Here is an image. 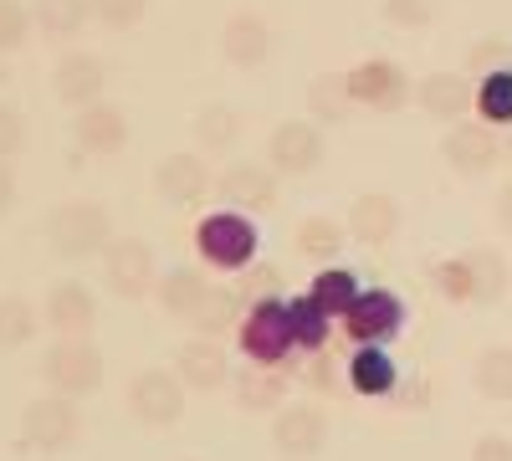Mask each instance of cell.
Segmentation results:
<instances>
[{"mask_svg": "<svg viewBox=\"0 0 512 461\" xmlns=\"http://www.w3.org/2000/svg\"><path fill=\"white\" fill-rule=\"evenodd\" d=\"M47 241H52L57 257L88 262V257H103L113 246V221L98 200H62L47 216Z\"/></svg>", "mask_w": 512, "mask_h": 461, "instance_id": "1", "label": "cell"}, {"mask_svg": "<svg viewBox=\"0 0 512 461\" xmlns=\"http://www.w3.org/2000/svg\"><path fill=\"white\" fill-rule=\"evenodd\" d=\"M236 344L251 364H267V369H282L287 354L297 349L292 344V318H287V303L282 298H262L251 303L241 328H236Z\"/></svg>", "mask_w": 512, "mask_h": 461, "instance_id": "2", "label": "cell"}, {"mask_svg": "<svg viewBox=\"0 0 512 461\" xmlns=\"http://www.w3.org/2000/svg\"><path fill=\"white\" fill-rule=\"evenodd\" d=\"M195 251L205 257V267H221V272H246L256 262V226L251 216L236 211H216L195 226Z\"/></svg>", "mask_w": 512, "mask_h": 461, "instance_id": "3", "label": "cell"}, {"mask_svg": "<svg viewBox=\"0 0 512 461\" xmlns=\"http://www.w3.org/2000/svg\"><path fill=\"white\" fill-rule=\"evenodd\" d=\"M41 380L52 385V395H93L103 385V354L93 339H57L41 354Z\"/></svg>", "mask_w": 512, "mask_h": 461, "instance_id": "4", "label": "cell"}, {"mask_svg": "<svg viewBox=\"0 0 512 461\" xmlns=\"http://www.w3.org/2000/svg\"><path fill=\"white\" fill-rule=\"evenodd\" d=\"M82 436V410L72 395H36L21 410V446L26 451H67Z\"/></svg>", "mask_w": 512, "mask_h": 461, "instance_id": "5", "label": "cell"}, {"mask_svg": "<svg viewBox=\"0 0 512 461\" xmlns=\"http://www.w3.org/2000/svg\"><path fill=\"white\" fill-rule=\"evenodd\" d=\"M103 282L113 298L123 303H139L159 287V262H154V246L139 236H113V246L103 251Z\"/></svg>", "mask_w": 512, "mask_h": 461, "instance_id": "6", "label": "cell"}, {"mask_svg": "<svg viewBox=\"0 0 512 461\" xmlns=\"http://www.w3.org/2000/svg\"><path fill=\"white\" fill-rule=\"evenodd\" d=\"M400 328H405V303L390 287L359 292V303L344 313V333L354 339V349H384L390 339H400Z\"/></svg>", "mask_w": 512, "mask_h": 461, "instance_id": "7", "label": "cell"}, {"mask_svg": "<svg viewBox=\"0 0 512 461\" xmlns=\"http://www.w3.org/2000/svg\"><path fill=\"white\" fill-rule=\"evenodd\" d=\"M349 93L369 113H400L410 103V72L395 57H364L349 67Z\"/></svg>", "mask_w": 512, "mask_h": 461, "instance_id": "8", "label": "cell"}, {"mask_svg": "<svg viewBox=\"0 0 512 461\" xmlns=\"http://www.w3.org/2000/svg\"><path fill=\"white\" fill-rule=\"evenodd\" d=\"M128 410H134V421L139 426H175L180 415H185V385H180V374L175 369H139L134 374V385H128Z\"/></svg>", "mask_w": 512, "mask_h": 461, "instance_id": "9", "label": "cell"}, {"mask_svg": "<svg viewBox=\"0 0 512 461\" xmlns=\"http://www.w3.org/2000/svg\"><path fill=\"white\" fill-rule=\"evenodd\" d=\"M272 446L282 461H313L328 446V415L323 405H282L272 421Z\"/></svg>", "mask_w": 512, "mask_h": 461, "instance_id": "10", "label": "cell"}, {"mask_svg": "<svg viewBox=\"0 0 512 461\" xmlns=\"http://www.w3.org/2000/svg\"><path fill=\"white\" fill-rule=\"evenodd\" d=\"M267 159H272V170L277 175H313L318 164H323V129L308 118H287L272 129L267 139Z\"/></svg>", "mask_w": 512, "mask_h": 461, "instance_id": "11", "label": "cell"}, {"mask_svg": "<svg viewBox=\"0 0 512 461\" xmlns=\"http://www.w3.org/2000/svg\"><path fill=\"white\" fill-rule=\"evenodd\" d=\"M415 103H420L425 118H436V123H446V129H456V123H466V113L477 108V82L461 77V72H431V77H420Z\"/></svg>", "mask_w": 512, "mask_h": 461, "instance_id": "12", "label": "cell"}, {"mask_svg": "<svg viewBox=\"0 0 512 461\" xmlns=\"http://www.w3.org/2000/svg\"><path fill=\"white\" fill-rule=\"evenodd\" d=\"M41 318H47V328L57 339H88L93 323H98V298L82 282L62 277V282H52L47 303H41Z\"/></svg>", "mask_w": 512, "mask_h": 461, "instance_id": "13", "label": "cell"}, {"mask_svg": "<svg viewBox=\"0 0 512 461\" xmlns=\"http://www.w3.org/2000/svg\"><path fill=\"white\" fill-rule=\"evenodd\" d=\"M277 170L272 164H231V170L216 180V190H221V200H226V211H236V216H262V211H272L277 205Z\"/></svg>", "mask_w": 512, "mask_h": 461, "instance_id": "14", "label": "cell"}, {"mask_svg": "<svg viewBox=\"0 0 512 461\" xmlns=\"http://www.w3.org/2000/svg\"><path fill=\"white\" fill-rule=\"evenodd\" d=\"M441 154H446V164L456 175H487L492 164H502V139L492 134V123L466 118V123H456V129H446Z\"/></svg>", "mask_w": 512, "mask_h": 461, "instance_id": "15", "label": "cell"}, {"mask_svg": "<svg viewBox=\"0 0 512 461\" xmlns=\"http://www.w3.org/2000/svg\"><path fill=\"white\" fill-rule=\"evenodd\" d=\"M210 170H205V159H195V154H169V159H159L154 164V190H159V200H169L175 211H195V205L210 195Z\"/></svg>", "mask_w": 512, "mask_h": 461, "instance_id": "16", "label": "cell"}, {"mask_svg": "<svg viewBox=\"0 0 512 461\" xmlns=\"http://www.w3.org/2000/svg\"><path fill=\"white\" fill-rule=\"evenodd\" d=\"M103 88H108V67H103V57H93V52H67V57L52 67V93H57L67 108H93V103H103Z\"/></svg>", "mask_w": 512, "mask_h": 461, "instance_id": "17", "label": "cell"}, {"mask_svg": "<svg viewBox=\"0 0 512 461\" xmlns=\"http://www.w3.org/2000/svg\"><path fill=\"white\" fill-rule=\"evenodd\" d=\"M72 144L82 149V154H98V159H108V154H118L123 144H128V113L118 108V103H93V108H77V118H72Z\"/></svg>", "mask_w": 512, "mask_h": 461, "instance_id": "18", "label": "cell"}, {"mask_svg": "<svg viewBox=\"0 0 512 461\" xmlns=\"http://www.w3.org/2000/svg\"><path fill=\"white\" fill-rule=\"evenodd\" d=\"M349 236L359 246H390L395 231H400V200L384 195V190H364L354 205H349Z\"/></svg>", "mask_w": 512, "mask_h": 461, "instance_id": "19", "label": "cell"}, {"mask_svg": "<svg viewBox=\"0 0 512 461\" xmlns=\"http://www.w3.org/2000/svg\"><path fill=\"white\" fill-rule=\"evenodd\" d=\"M175 374H180V385L185 390H221L231 380V364H226V349L216 339H195L175 349Z\"/></svg>", "mask_w": 512, "mask_h": 461, "instance_id": "20", "label": "cell"}, {"mask_svg": "<svg viewBox=\"0 0 512 461\" xmlns=\"http://www.w3.org/2000/svg\"><path fill=\"white\" fill-rule=\"evenodd\" d=\"M272 52V31L256 11H236L226 26H221V57L231 67H262Z\"/></svg>", "mask_w": 512, "mask_h": 461, "instance_id": "21", "label": "cell"}, {"mask_svg": "<svg viewBox=\"0 0 512 461\" xmlns=\"http://www.w3.org/2000/svg\"><path fill=\"white\" fill-rule=\"evenodd\" d=\"M461 262H466V272H472V303L477 308L502 303V292L512 287V267L502 262V251L497 246H472V251H461Z\"/></svg>", "mask_w": 512, "mask_h": 461, "instance_id": "22", "label": "cell"}, {"mask_svg": "<svg viewBox=\"0 0 512 461\" xmlns=\"http://www.w3.org/2000/svg\"><path fill=\"white\" fill-rule=\"evenodd\" d=\"M359 103H354V93H349V72H318L313 82H308V118L318 123H349V113H354Z\"/></svg>", "mask_w": 512, "mask_h": 461, "instance_id": "23", "label": "cell"}, {"mask_svg": "<svg viewBox=\"0 0 512 461\" xmlns=\"http://www.w3.org/2000/svg\"><path fill=\"white\" fill-rule=\"evenodd\" d=\"M205 292H210V282H205L200 267H169V272L159 277V287H154V298H159L164 313L195 318V308L205 303Z\"/></svg>", "mask_w": 512, "mask_h": 461, "instance_id": "24", "label": "cell"}, {"mask_svg": "<svg viewBox=\"0 0 512 461\" xmlns=\"http://www.w3.org/2000/svg\"><path fill=\"white\" fill-rule=\"evenodd\" d=\"M344 380H349L354 395H390L395 380H400V369H395V359L384 349H354V359L344 364Z\"/></svg>", "mask_w": 512, "mask_h": 461, "instance_id": "25", "label": "cell"}, {"mask_svg": "<svg viewBox=\"0 0 512 461\" xmlns=\"http://www.w3.org/2000/svg\"><path fill=\"white\" fill-rule=\"evenodd\" d=\"M236 400L246 410H282L287 405V369H267V364H246L236 374Z\"/></svg>", "mask_w": 512, "mask_h": 461, "instance_id": "26", "label": "cell"}, {"mask_svg": "<svg viewBox=\"0 0 512 461\" xmlns=\"http://www.w3.org/2000/svg\"><path fill=\"white\" fill-rule=\"evenodd\" d=\"M359 292H364V287H359V277H354L349 267H323V272L313 277V287H308V298H313L333 323H344V313L359 303Z\"/></svg>", "mask_w": 512, "mask_h": 461, "instance_id": "27", "label": "cell"}, {"mask_svg": "<svg viewBox=\"0 0 512 461\" xmlns=\"http://www.w3.org/2000/svg\"><path fill=\"white\" fill-rule=\"evenodd\" d=\"M344 246H349V226H344V221H333V216L297 221V251H303L308 262H323V267H328Z\"/></svg>", "mask_w": 512, "mask_h": 461, "instance_id": "28", "label": "cell"}, {"mask_svg": "<svg viewBox=\"0 0 512 461\" xmlns=\"http://www.w3.org/2000/svg\"><path fill=\"white\" fill-rule=\"evenodd\" d=\"M190 323H195L200 339H221V333L241 328V292L236 287H210Z\"/></svg>", "mask_w": 512, "mask_h": 461, "instance_id": "29", "label": "cell"}, {"mask_svg": "<svg viewBox=\"0 0 512 461\" xmlns=\"http://www.w3.org/2000/svg\"><path fill=\"white\" fill-rule=\"evenodd\" d=\"M88 16H93V0H31V21L41 26V36H52V41L77 36Z\"/></svg>", "mask_w": 512, "mask_h": 461, "instance_id": "30", "label": "cell"}, {"mask_svg": "<svg viewBox=\"0 0 512 461\" xmlns=\"http://www.w3.org/2000/svg\"><path fill=\"white\" fill-rule=\"evenodd\" d=\"M287 318H292V344L303 349V354H323V344H328V333H333V318L308 298H287Z\"/></svg>", "mask_w": 512, "mask_h": 461, "instance_id": "31", "label": "cell"}, {"mask_svg": "<svg viewBox=\"0 0 512 461\" xmlns=\"http://www.w3.org/2000/svg\"><path fill=\"white\" fill-rule=\"evenodd\" d=\"M36 328H41V313L21 298V292H0V354L31 344Z\"/></svg>", "mask_w": 512, "mask_h": 461, "instance_id": "32", "label": "cell"}, {"mask_svg": "<svg viewBox=\"0 0 512 461\" xmlns=\"http://www.w3.org/2000/svg\"><path fill=\"white\" fill-rule=\"evenodd\" d=\"M241 129H246V118H241V108H231V103H205V108L195 113V139H200L205 149H231V144L241 139Z\"/></svg>", "mask_w": 512, "mask_h": 461, "instance_id": "33", "label": "cell"}, {"mask_svg": "<svg viewBox=\"0 0 512 461\" xmlns=\"http://www.w3.org/2000/svg\"><path fill=\"white\" fill-rule=\"evenodd\" d=\"M472 380L487 400H512V344H492L477 354L472 364Z\"/></svg>", "mask_w": 512, "mask_h": 461, "instance_id": "34", "label": "cell"}, {"mask_svg": "<svg viewBox=\"0 0 512 461\" xmlns=\"http://www.w3.org/2000/svg\"><path fill=\"white\" fill-rule=\"evenodd\" d=\"M477 113L492 118V129H497V123H512V67L487 72L477 82Z\"/></svg>", "mask_w": 512, "mask_h": 461, "instance_id": "35", "label": "cell"}, {"mask_svg": "<svg viewBox=\"0 0 512 461\" xmlns=\"http://www.w3.org/2000/svg\"><path fill=\"white\" fill-rule=\"evenodd\" d=\"M31 11L21 6V0H0V52H21L31 41Z\"/></svg>", "mask_w": 512, "mask_h": 461, "instance_id": "36", "label": "cell"}, {"mask_svg": "<svg viewBox=\"0 0 512 461\" xmlns=\"http://www.w3.org/2000/svg\"><path fill=\"white\" fill-rule=\"evenodd\" d=\"M379 16L390 21V26L420 31V26H431V21H436V6H431V0H384Z\"/></svg>", "mask_w": 512, "mask_h": 461, "instance_id": "37", "label": "cell"}, {"mask_svg": "<svg viewBox=\"0 0 512 461\" xmlns=\"http://www.w3.org/2000/svg\"><path fill=\"white\" fill-rule=\"evenodd\" d=\"M436 292L441 298H451V303H472V272H466V262L461 257H451V262H436Z\"/></svg>", "mask_w": 512, "mask_h": 461, "instance_id": "38", "label": "cell"}, {"mask_svg": "<svg viewBox=\"0 0 512 461\" xmlns=\"http://www.w3.org/2000/svg\"><path fill=\"white\" fill-rule=\"evenodd\" d=\"M26 149V118L16 103H0V159H16Z\"/></svg>", "mask_w": 512, "mask_h": 461, "instance_id": "39", "label": "cell"}, {"mask_svg": "<svg viewBox=\"0 0 512 461\" xmlns=\"http://www.w3.org/2000/svg\"><path fill=\"white\" fill-rule=\"evenodd\" d=\"M149 11V0H93V16L103 26H134Z\"/></svg>", "mask_w": 512, "mask_h": 461, "instance_id": "40", "label": "cell"}, {"mask_svg": "<svg viewBox=\"0 0 512 461\" xmlns=\"http://www.w3.org/2000/svg\"><path fill=\"white\" fill-rule=\"evenodd\" d=\"M297 380H303L308 390H318V395H323V390L333 395V390H338V369H333L323 354H308V359H303V369H297Z\"/></svg>", "mask_w": 512, "mask_h": 461, "instance_id": "41", "label": "cell"}, {"mask_svg": "<svg viewBox=\"0 0 512 461\" xmlns=\"http://www.w3.org/2000/svg\"><path fill=\"white\" fill-rule=\"evenodd\" d=\"M502 67H512V52L502 47V41H477L472 47V72H502Z\"/></svg>", "mask_w": 512, "mask_h": 461, "instance_id": "42", "label": "cell"}, {"mask_svg": "<svg viewBox=\"0 0 512 461\" xmlns=\"http://www.w3.org/2000/svg\"><path fill=\"white\" fill-rule=\"evenodd\" d=\"M246 292H251V303H262V298H277V267H246Z\"/></svg>", "mask_w": 512, "mask_h": 461, "instance_id": "43", "label": "cell"}, {"mask_svg": "<svg viewBox=\"0 0 512 461\" xmlns=\"http://www.w3.org/2000/svg\"><path fill=\"white\" fill-rule=\"evenodd\" d=\"M472 461H512V441H507V436H497V431H487V436H477Z\"/></svg>", "mask_w": 512, "mask_h": 461, "instance_id": "44", "label": "cell"}, {"mask_svg": "<svg viewBox=\"0 0 512 461\" xmlns=\"http://www.w3.org/2000/svg\"><path fill=\"white\" fill-rule=\"evenodd\" d=\"M11 205H16V175H11V164L0 159V221L11 216Z\"/></svg>", "mask_w": 512, "mask_h": 461, "instance_id": "45", "label": "cell"}, {"mask_svg": "<svg viewBox=\"0 0 512 461\" xmlns=\"http://www.w3.org/2000/svg\"><path fill=\"white\" fill-rule=\"evenodd\" d=\"M492 211H497V226H502V231L512 236V180H507V185L497 190V200H492Z\"/></svg>", "mask_w": 512, "mask_h": 461, "instance_id": "46", "label": "cell"}, {"mask_svg": "<svg viewBox=\"0 0 512 461\" xmlns=\"http://www.w3.org/2000/svg\"><path fill=\"white\" fill-rule=\"evenodd\" d=\"M502 164H512V129H507V139H502Z\"/></svg>", "mask_w": 512, "mask_h": 461, "instance_id": "47", "label": "cell"}]
</instances>
